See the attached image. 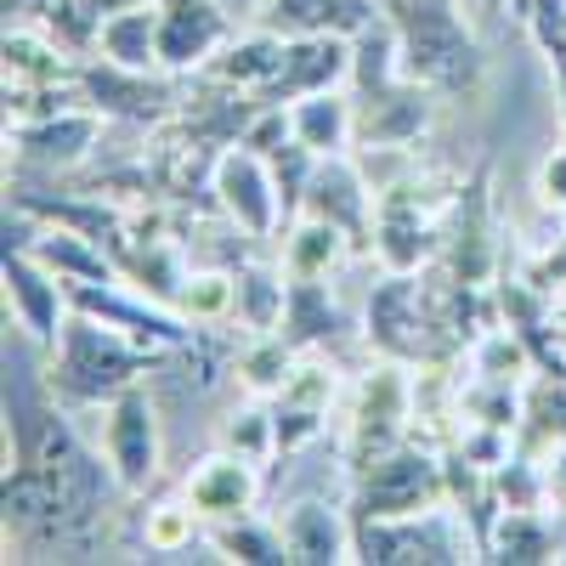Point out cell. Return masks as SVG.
Here are the masks:
<instances>
[{
    "mask_svg": "<svg viewBox=\"0 0 566 566\" xmlns=\"http://www.w3.org/2000/svg\"><path fill=\"white\" fill-rule=\"evenodd\" d=\"M408 18V34H413V63H424V74H437V80H453L459 74V57H470V45L453 34V18L437 7V0H413V12Z\"/></svg>",
    "mask_w": 566,
    "mask_h": 566,
    "instance_id": "cell-1",
    "label": "cell"
}]
</instances>
